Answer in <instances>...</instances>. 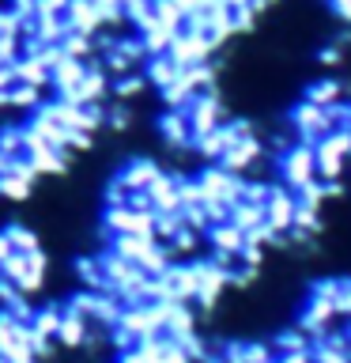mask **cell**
I'll return each mask as SVG.
<instances>
[{"label": "cell", "instance_id": "obj_1", "mask_svg": "<svg viewBox=\"0 0 351 363\" xmlns=\"http://www.w3.org/2000/svg\"><path fill=\"white\" fill-rule=\"evenodd\" d=\"M212 53H215V45L208 42V34H204V30H192V27L174 30V38H170V45H166V57H170L178 68L200 65V61H208Z\"/></svg>", "mask_w": 351, "mask_h": 363}, {"label": "cell", "instance_id": "obj_2", "mask_svg": "<svg viewBox=\"0 0 351 363\" xmlns=\"http://www.w3.org/2000/svg\"><path fill=\"white\" fill-rule=\"evenodd\" d=\"M280 178H283V186H291V189H299L302 182L317 178L313 144H302V140H294V144L287 147V152L280 155Z\"/></svg>", "mask_w": 351, "mask_h": 363}, {"label": "cell", "instance_id": "obj_3", "mask_svg": "<svg viewBox=\"0 0 351 363\" xmlns=\"http://www.w3.org/2000/svg\"><path fill=\"white\" fill-rule=\"evenodd\" d=\"M291 133H294V140H302V144H317L321 136H328V133H333V125H328L325 106L299 102V106L291 110Z\"/></svg>", "mask_w": 351, "mask_h": 363}, {"label": "cell", "instance_id": "obj_4", "mask_svg": "<svg viewBox=\"0 0 351 363\" xmlns=\"http://www.w3.org/2000/svg\"><path fill=\"white\" fill-rule=\"evenodd\" d=\"M185 118H189L192 140H197V136H204V133H212L215 125H219V118H223V102H219V95H215V87H212V91H200V95L189 99Z\"/></svg>", "mask_w": 351, "mask_h": 363}, {"label": "cell", "instance_id": "obj_5", "mask_svg": "<svg viewBox=\"0 0 351 363\" xmlns=\"http://www.w3.org/2000/svg\"><path fill=\"white\" fill-rule=\"evenodd\" d=\"M200 189H204V201H223V204H234L238 201V174H231L226 167L219 163H212V167H204L200 174Z\"/></svg>", "mask_w": 351, "mask_h": 363}, {"label": "cell", "instance_id": "obj_6", "mask_svg": "<svg viewBox=\"0 0 351 363\" xmlns=\"http://www.w3.org/2000/svg\"><path fill=\"white\" fill-rule=\"evenodd\" d=\"M265 220H268L272 231H280V235L294 227V189H291V186H268Z\"/></svg>", "mask_w": 351, "mask_h": 363}, {"label": "cell", "instance_id": "obj_7", "mask_svg": "<svg viewBox=\"0 0 351 363\" xmlns=\"http://www.w3.org/2000/svg\"><path fill=\"white\" fill-rule=\"evenodd\" d=\"M192 272H197V303L212 314L215 303H219V295H223V288H226V269L212 265V261H197Z\"/></svg>", "mask_w": 351, "mask_h": 363}, {"label": "cell", "instance_id": "obj_8", "mask_svg": "<svg viewBox=\"0 0 351 363\" xmlns=\"http://www.w3.org/2000/svg\"><path fill=\"white\" fill-rule=\"evenodd\" d=\"M260 159H265V144H260L257 136H242V140H234V144L219 155V167H226L231 174L242 178L253 163H260Z\"/></svg>", "mask_w": 351, "mask_h": 363}, {"label": "cell", "instance_id": "obj_9", "mask_svg": "<svg viewBox=\"0 0 351 363\" xmlns=\"http://www.w3.org/2000/svg\"><path fill=\"white\" fill-rule=\"evenodd\" d=\"M64 27L79 34H98L102 30V11L95 0H68L64 8Z\"/></svg>", "mask_w": 351, "mask_h": 363}, {"label": "cell", "instance_id": "obj_10", "mask_svg": "<svg viewBox=\"0 0 351 363\" xmlns=\"http://www.w3.org/2000/svg\"><path fill=\"white\" fill-rule=\"evenodd\" d=\"M159 136H163L166 147H174V152H185V147L192 144V129H189L185 110H166L163 118H159Z\"/></svg>", "mask_w": 351, "mask_h": 363}, {"label": "cell", "instance_id": "obj_11", "mask_svg": "<svg viewBox=\"0 0 351 363\" xmlns=\"http://www.w3.org/2000/svg\"><path fill=\"white\" fill-rule=\"evenodd\" d=\"M87 329H91V322L84 314H76V311H61V325H57V345L61 348H79L87 340Z\"/></svg>", "mask_w": 351, "mask_h": 363}, {"label": "cell", "instance_id": "obj_12", "mask_svg": "<svg viewBox=\"0 0 351 363\" xmlns=\"http://www.w3.org/2000/svg\"><path fill=\"white\" fill-rule=\"evenodd\" d=\"M84 68H87L84 57L61 53V61L50 68V87H53V91H72V87L79 84V76H84Z\"/></svg>", "mask_w": 351, "mask_h": 363}, {"label": "cell", "instance_id": "obj_13", "mask_svg": "<svg viewBox=\"0 0 351 363\" xmlns=\"http://www.w3.org/2000/svg\"><path fill=\"white\" fill-rule=\"evenodd\" d=\"M147 201H151V208L155 212H163V208H178V178L174 174H163V170H159V174L147 182Z\"/></svg>", "mask_w": 351, "mask_h": 363}, {"label": "cell", "instance_id": "obj_14", "mask_svg": "<svg viewBox=\"0 0 351 363\" xmlns=\"http://www.w3.org/2000/svg\"><path fill=\"white\" fill-rule=\"evenodd\" d=\"M11 68H16V84H30V87H50V68H45L38 57H27L19 53L16 61H11Z\"/></svg>", "mask_w": 351, "mask_h": 363}, {"label": "cell", "instance_id": "obj_15", "mask_svg": "<svg viewBox=\"0 0 351 363\" xmlns=\"http://www.w3.org/2000/svg\"><path fill=\"white\" fill-rule=\"evenodd\" d=\"M140 72L147 76V84H151V87H159V91H163L166 84H174V79H178V72H181V68H178L174 61H170L166 53H155V57H147V61H144V68H140Z\"/></svg>", "mask_w": 351, "mask_h": 363}, {"label": "cell", "instance_id": "obj_16", "mask_svg": "<svg viewBox=\"0 0 351 363\" xmlns=\"http://www.w3.org/2000/svg\"><path fill=\"white\" fill-rule=\"evenodd\" d=\"M166 284H170V295L174 299H197V272H192V265H170L166 272Z\"/></svg>", "mask_w": 351, "mask_h": 363}, {"label": "cell", "instance_id": "obj_17", "mask_svg": "<svg viewBox=\"0 0 351 363\" xmlns=\"http://www.w3.org/2000/svg\"><path fill=\"white\" fill-rule=\"evenodd\" d=\"M204 238L212 242V250H226V254H242V242H246V235L238 231L231 220H226V223H212Z\"/></svg>", "mask_w": 351, "mask_h": 363}, {"label": "cell", "instance_id": "obj_18", "mask_svg": "<svg viewBox=\"0 0 351 363\" xmlns=\"http://www.w3.org/2000/svg\"><path fill=\"white\" fill-rule=\"evenodd\" d=\"M136 34H140V42H144L147 57H155V53H166L170 38H174V30H170V27H163L159 19H147V23H140V27H136Z\"/></svg>", "mask_w": 351, "mask_h": 363}, {"label": "cell", "instance_id": "obj_19", "mask_svg": "<svg viewBox=\"0 0 351 363\" xmlns=\"http://www.w3.org/2000/svg\"><path fill=\"white\" fill-rule=\"evenodd\" d=\"M155 174H159V167L151 163V159H132V163L121 167L117 182H121L125 189H147V182H151Z\"/></svg>", "mask_w": 351, "mask_h": 363}, {"label": "cell", "instance_id": "obj_20", "mask_svg": "<svg viewBox=\"0 0 351 363\" xmlns=\"http://www.w3.org/2000/svg\"><path fill=\"white\" fill-rule=\"evenodd\" d=\"M155 238L147 235H132V231H121V235H110V250L117 257H129V261H140L147 254V246H151Z\"/></svg>", "mask_w": 351, "mask_h": 363}, {"label": "cell", "instance_id": "obj_21", "mask_svg": "<svg viewBox=\"0 0 351 363\" xmlns=\"http://www.w3.org/2000/svg\"><path fill=\"white\" fill-rule=\"evenodd\" d=\"M27 159L34 163V170H38V178H42V174H64V155H61V147L42 144V147H34V152H27Z\"/></svg>", "mask_w": 351, "mask_h": 363}, {"label": "cell", "instance_id": "obj_22", "mask_svg": "<svg viewBox=\"0 0 351 363\" xmlns=\"http://www.w3.org/2000/svg\"><path fill=\"white\" fill-rule=\"evenodd\" d=\"M231 223L238 231H253L257 223H265V204H253V201H234L231 204Z\"/></svg>", "mask_w": 351, "mask_h": 363}, {"label": "cell", "instance_id": "obj_23", "mask_svg": "<svg viewBox=\"0 0 351 363\" xmlns=\"http://www.w3.org/2000/svg\"><path fill=\"white\" fill-rule=\"evenodd\" d=\"M313 159H317V178H340V170H344V155L333 152V147L325 144V136L313 144Z\"/></svg>", "mask_w": 351, "mask_h": 363}, {"label": "cell", "instance_id": "obj_24", "mask_svg": "<svg viewBox=\"0 0 351 363\" xmlns=\"http://www.w3.org/2000/svg\"><path fill=\"white\" fill-rule=\"evenodd\" d=\"M344 99V84L340 79H317V84L306 87V102H313V106H333V102Z\"/></svg>", "mask_w": 351, "mask_h": 363}, {"label": "cell", "instance_id": "obj_25", "mask_svg": "<svg viewBox=\"0 0 351 363\" xmlns=\"http://www.w3.org/2000/svg\"><path fill=\"white\" fill-rule=\"evenodd\" d=\"M45 87H30V84H16L8 91V110H38L45 95H42Z\"/></svg>", "mask_w": 351, "mask_h": 363}, {"label": "cell", "instance_id": "obj_26", "mask_svg": "<svg viewBox=\"0 0 351 363\" xmlns=\"http://www.w3.org/2000/svg\"><path fill=\"white\" fill-rule=\"evenodd\" d=\"M144 87H147V76L140 72V68H132V72H125V76H117V79L110 84V91L117 95V102H129V99H136Z\"/></svg>", "mask_w": 351, "mask_h": 363}, {"label": "cell", "instance_id": "obj_27", "mask_svg": "<svg viewBox=\"0 0 351 363\" xmlns=\"http://www.w3.org/2000/svg\"><path fill=\"white\" fill-rule=\"evenodd\" d=\"M200 242H204V235L181 223V227H178V235L170 238V254H174V261H178V257H192V254L200 250Z\"/></svg>", "mask_w": 351, "mask_h": 363}, {"label": "cell", "instance_id": "obj_28", "mask_svg": "<svg viewBox=\"0 0 351 363\" xmlns=\"http://www.w3.org/2000/svg\"><path fill=\"white\" fill-rule=\"evenodd\" d=\"M310 345H313V337L306 333V329L299 325V329H283V333L272 340V352H310Z\"/></svg>", "mask_w": 351, "mask_h": 363}, {"label": "cell", "instance_id": "obj_29", "mask_svg": "<svg viewBox=\"0 0 351 363\" xmlns=\"http://www.w3.org/2000/svg\"><path fill=\"white\" fill-rule=\"evenodd\" d=\"M192 329H197V318H192V311L185 303H174L170 306V318H166V333L170 337H181V333H192Z\"/></svg>", "mask_w": 351, "mask_h": 363}, {"label": "cell", "instance_id": "obj_30", "mask_svg": "<svg viewBox=\"0 0 351 363\" xmlns=\"http://www.w3.org/2000/svg\"><path fill=\"white\" fill-rule=\"evenodd\" d=\"M91 38H95V34H79V30H64V38L57 42L61 45V53H68V57H95V45H91Z\"/></svg>", "mask_w": 351, "mask_h": 363}, {"label": "cell", "instance_id": "obj_31", "mask_svg": "<svg viewBox=\"0 0 351 363\" xmlns=\"http://www.w3.org/2000/svg\"><path fill=\"white\" fill-rule=\"evenodd\" d=\"M30 189H34V182L11 174V170H0V197H8V201H27Z\"/></svg>", "mask_w": 351, "mask_h": 363}, {"label": "cell", "instance_id": "obj_32", "mask_svg": "<svg viewBox=\"0 0 351 363\" xmlns=\"http://www.w3.org/2000/svg\"><path fill=\"white\" fill-rule=\"evenodd\" d=\"M192 95H197V91H192L185 79H181V72H178L174 84H166V87H163V106H166V110H185Z\"/></svg>", "mask_w": 351, "mask_h": 363}, {"label": "cell", "instance_id": "obj_33", "mask_svg": "<svg viewBox=\"0 0 351 363\" xmlns=\"http://www.w3.org/2000/svg\"><path fill=\"white\" fill-rule=\"evenodd\" d=\"M4 235H8L11 250H19V254H30V250L42 246V242H38V231H30V227H23V223H8Z\"/></svg>", "mask_w": 351, "mask_h": 363}, {"label": "cell", "instance_id": "obj_34", "mask_svg": "<svg viewBox=\"0 0 351 363\" xmlns=\"http://www.w3.org/2000/svg\"><path fill=\"white\" fill-rule=\"evenodd\" d=\"M151 19H159L170 30H181V23H185V16H181V8L174 0H151Z\"/></svg>", "mask_w": 351, "mask_h": 363}, {"label": "cell", "instance_id": "obj_35", "mask_svg": "<svg viewBox=\"0 0 351 363\" xmlns=\"http://www.w3.org/2000/svg\"><path fill=\"white\" fill-rule=\"evenodd\" d=\"M57 325H61V306H42L30 318V329L42 337H57Z\"/></svg>", "mask_w": 351, "mask_h": 363}, {"label": "cell", "instance_id": "obj_36", "mask_svg": "<svg viewBox=\"0 0 351 363\" xmlns=\"http://www.w3.org/2000/svg\"><path fill=\"white\" fill-rule=\"evenodd\" d=\"M178 227H181V208L155 212V238H159V242H170V238L178 235Z\"/></svg>", "mask_w": 351, "mask_h": 363}, {"label": "cell", "instance_id": "obj_37", "mask_svg": "<svg viewBox=\"0 0 351 363\" xmlns=\"http://www.w3.org/2000/svg\"><path fill=\"white\" fill-rule=\"evenodd\" d=\"M76 272H79V280H84L91 291H106V277H102V265H98V257H95V261H79V265H76Z\"/></svg>", "mask_w": 351, "mask_h": 363}, {"label": "cell", "instance_id": "obj_38", "mask_svg": "<svg viewBox=\"0 0 351 363\" xmlns=\"http://www.w3.org/2000/svg\"><path fill=\"white\" fill-rule=\"evenodd\" d=\"M317 212H321V208H310V204L294 201V227H299V231L317 235V231H321V216H317Z\"/></svg>", "mask_w": 351, "mask_h": 363}, {"label": "cell", "instance_id": "obj_39", "mask_svg": "<svg viewBox=\"0 0 351 363\" xmlns=\"http://www.w3.org/2000/svg\"><path fill=\"white\" fill-rule=\"evenodd\" d=\"M189 204H204V189L197 178H178V208H189Z\"/></svg>", "mask_w": 351, "mask_h": 363}, {"label": "cell", "instance_id": "obj_40", "mask_svg": "<svg viewBox=\"0 0 351 363\" xmlns=\"http://www.w3.org/2000/svg\"><path fill=\"white\" fill-rule=\"evenodd\" d=\"M0 152L23 155V125H0Z\"/></svg>", "mask_w": 351, "mask_h": 363}, {"label": "cell", "instance_id": "obj_41", "mask_svg": "<svg viewBox=\"0 0 351 363\" xmlns=\"http://www.w3.org/2000/svg\"><path fill=\"white\" fill-rule=\"evenodd\" d=\"M268 186H272V182H242V178H238V201L265 204V197H268Z\"/></svg>", "mask_w": 351, "mask_h": 363}, {"label": "cell", "instance_id": "obj_42", "mask_svg": "<svg viewBox=\"0 0 351 363\" xmlns=\"http://www.w3.org/2000/svg\"><path fill=\"white\" fill-rule=\"evenodd\" d=\"M106 125L113 133H125L132 125V110L129 106H113V110H106Z\"/></svg>", "mask_w": 351, "mask_h": 363}, {"label": "cell", "instance_id": "obj_43", "mask_svg": "<svg viewBox=\"0 0 351 363\" xmlns=\"http://www.w3.org/2000/svg\"><path fill=\"white\" fill-rule=\"evenodd\" d=\"M64 147H72V152H91V147H95V133L68 129V140H64Z\"/></svg>", "mask_w": 351, "mask_h": 363}, {"label": "cell", "instance_id": "obj_44", "mask_svg": "<svg viewBox=\"0 0 351 363\" xmlns=\"http://www.w3.org/2000/svg\"><path fill=\"white\" fill-rule=\"evenodd\" d=\"M23 53V38L19 34H0V61H16Z\"/></svg>", "mask_w": 351, "mask_h": 363}, {"label": "cell", "instance_id": "obj_45", "mask_svg": "<svg viewBox=\"0 0 351 363\" xmlns=\"http://www.w3.org/2000/svg\"><path fill=\"white\" fill-rule=\"evenodd\" d=\"M110 345H113V348H117V352H129V348L136 345V337L129 333V329H121V325H113V329H110Z\"/></svg>", "mask_w": 351, "mask_h": 363}, {"label": "cell", "instance_id": "obj_46", "mask_svg": "<svg viewBox=\"0 0 351 363\" xmlns=\"http://www.w3.org/2000/svg\"><path fill=\"white\" fill-rule=\"evenodd\" d=\"M212 265H219V269H226V272H231L234 265H242V261H238V254H226V250H212Z\"/></svg>", "mask_w": 351, "mask_h": 363}, {"label": "cell", "instance_id": "obj_47", "mask_svg": "<svg viewBox=\"0 0 351 363\" xmlns=\"http://www.w3.org/2000/svg\"><path fill=\"white\" fill-rule=\"evenodd\" d=\"M317 61H321L325 68H336L340 61H344V45H333V50H321V53H317Z\"/></svg>", "mask_w": 351, "mask_h": 363}, {"label": "cell", "instance_id": "obj_48", "mask_svg": "<svg viewBox=\"0 0 351 363\" xmlns=\"http://www.w3.org/2000/svg\"><path fill=\"white\" fill-rule=\"evenodd\" d=\"M125 197H129V189H125L121 182H110L106 186V204H125Z\"/></svg>", "mask_w": 351, "mask_h": 363}, {"label": "cell", "instance_id": "obj_49", "mask_svg": "<svg viewBox=\"0 0 351 363\" xmlns=\"http://www.w3.org/2000/svg\"><path fill=\"white\" fill-rule=\"evenodd\" d=\"M16 87V68H11V61H0V91Z\"/></svg>", "mask_w": 351, "mask_h": 363}, {"label": "cell", "instance_id": "obj_50", "mask_svg": "<svg viewBox=\"0 0 351 363\" xmlns=\"http://www.w3.org/2000/svg\"><path fill=\"white\" fill-rule=\"evenodd\" d=\"M328 8H333V16H336V19L351 23V0H328Z\"/></svg>", "mask_w": 351, "mask_h": 363}, {"label": "cell", "instance_id": "obj_51", "mask_svg": "<svg viewBox=\"0 0 351 363\" xmlns=\"http://www.w3.org/2000/svg\"><path fill=\"white\" fill-rule=\"evenodd\" d=\"M174 4L181 8V16H185V19H189V16H192V11H200L204 4H208V0H174Z\"/></svg>", "mask_w": 351, "mask_h": 363}, {"label": "cell", "instance_id": "obj_52", "mask_svg": "<svg viewBox=\"0 0 351 363\" xmlns=\"http://www.w3.org/2000/svg\"><path fill=\"white\" fill-rule=\"evenodd\" d=\"M280 363H313V356L310 352H283Z\"/></svg>", "mask_w": 351, "mask_h": 363}, {"label": "cell", "instance_id": "obj_53", "mask_svg": "<svg viewBox=\"0 0 351 363\" xmlns=\"http://www.w3.org/2000/svg\"><path fill=\"white\" fill-rule=\"evenodd\" d=\"M8 254H11V242H8V235H4V231H0V261H4Z\"/></svg>", "mask_w": 351, "mask_h": 363}, {"label": "cell", "instance_id": "obj_54", "mask_svg": "<svg viewBox=\"0 0 351 363\" xmlns=\"http://www.w3.org/2000/svg\"><path fill=\"white\" fill-rule=\"evenodd\" d=\"M11 91V87H8ZM8 91H0V110H8Z\"/></svg>", "mask_w": 351, "mask_h": 363}, {"label": "cell", "instance_id": "obj_55", "mask_svg": "<svg viewBox=\"0 0 351 363\" xmlns=\"http://www.w3.org/2000/svg\"><path fill=\"white\" fill-rule=\"evenodd\" d=\"M0 170H8V155L4 152H0Z\"/></svg>", "mask_w": 351, "mask_h": 363}, {"label": "cell", "instance_id": "obj_56", "mask_svg": "<svg viewBox=\"0 0 351 363\" xmlns=\"http://www.w3.org/2000/svg\"><path fill=\"white\" fill-rule=\"evenodd\" d=\"M344 337H347V352H351V329H347V333H344Z\"/></svg>", "mask_w": 351, "mask_h": 363}, {"label": "cell", "instance_id": "obj_57", "mask_svg": "<svg viewBox=\"0 0 351 363\" xmlns=\"http://www.w3.org/2000/svg\"><path fill=\"white\" fill-rule=\"evenodd\" d=\"M0 363H8V359H4V356H0Z\"/></svg>", "mask_w": 351, "mask_h": 363}, {"label": "cell", "instance_id": "obj_58", "mask_svg": "<svg viewBox=\"0 0 351 363\" xmlns=\"http://www.w3.org/2000/svg\"><path fill=\"white\" fill-rule=\"evenodd\" d=\"M0 8H4V0H0Z\"/></svg>", "mask_w": 351, "mask_h": 363}]
</instances>
